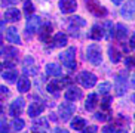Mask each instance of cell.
<instances>
[{"label": "cell", "instance_id": "25", "mask_svg": "<svg viewBox=\"0 0 135 133\" xmlns=\"http://www.w3.org/2000/svg\"><path fill=\"white\" fill-rule=\"evenodd\" d=\"M116 35L119 40H125L128 37V28L123 24H117L116 25Z\"/></svg>", "mask_w": 135, "mask_h": 133}, {"label": "cell", "instance_id": "43", "mask_svg": "<svg viewBox=\"0 0 135 133\" xmlns=\"http://www.w3.org/2000/svg\"><path fill=\"white\" fill-rule=\"evenodd\" d=\"M13 65H15L13 61H6V62L3 64V66H8V68H13Z\"/></svg>", "mask_w": 135, "mask_h": 133}, {"label": "cell", "instance_id": "17", "mask_svg": "<svg viewBox=\"0 0 135 133\" xmlns=\"http://www.w3.org/2000/svg\"><path fill=\"white\" fill-rule=\"evenodd\" d=\"M46 74L48 75H54V77H58V75L62 74V68H61L58 64H48L46 65Z\"/></svg>", "mask_w": 135, "mask_h": 133}, {"label": "cell", "instance_id": "14", "mask_svg": "<svg viewBox=\"0 0 135 133\" xmlns=\"http://www.w3.org/2000/svg\"><path fill=\"white\" fill-rule=\"evenodd\" d=\"M21 16H22L21 12L18 11V9H15V8H11V9H8V11L4 12V19L9 21V22H16V21H20Z\"/></svg>", "mask_w": 135, "mask_h": 133}, {"label": "cell", "instance_id": "54", "mask_svg": "<svg viewBox=\"0 0 135 133\" xmlns=\"http://www.w3.org/2000/svg\"><path fill=\"white\" fill-rule=\"evenodd\" d=\"M134 133H135V132H134Z\"/></svg>", "mask_w": 135, "mask_h": 133}, {"label": "cell", "instance_id": "22", "mask_svg": "<svg viewBox=\"0 0 135 133\" xmlns=\"http://www.w3.org/2000/svg\"><path fill=\"white\" fill-rule=\"evenodd\" d=\"M60 89H61V84H60V81H56V80H52L51 83H48V86H46V90H48L49 93L55 95V96H58Z\"/></svg>", "mask_w": 135, "mask_h": 133}, {"label": "cell", "instance_id": "26", "mask_svg": "<svg viewBox=\"0 0 135 133\" xmlns=\"http://www.w3.org/2000/svg\"><path fill=\"white\" fill-rule=\"evenodd\" d=\"M2 77H3V80H6L9 83H15L18 80V73L16 71H4Z\"/></svg>", "mask_w": 135, "mask_h": 133}, {"label": "cell", "instance_id": "32", "mask_svg": "<svg viewBox=\"0 0 135 133\" xmlns=\"http://www.w3.org/2000/svg\"><path fill=\"white\" fill-rule=\"evenodd\" d=\"M111 96H108V95H105L103 98V101H101V108H103L104 111H108L110 110V105H111Z\"/></svg>", "mask_w": 135, "mask_h": 133}, {"label": "cell", "instance_id": "37", "mask_svg": "<svg viewBox=\"0 0 135 133\" xmlns=\"http://www.w3.org/2000/svg\"><path fill=\"white\" fill-rule=\"evenodd\" d=\"M125 64H126L128 68H132V66H135V58H132V56L126 58V59H125Z\"/></svg>", "mask_w": 135, "mask_h": 133}, {"label": "cell", "instance_id": "23", "mask_svg": "<svg viewBox=\"0 0 135 133\" xmlns=\"http://www.w3.org/2000/svg\"><path fill=\"white\" fill-rule=\"evenodd\" d=\"M70 126H71V129H74V130H83L85 126H86V120L82 118V117H76V118H73V121Z\"/></svg>", "mask_w": 135, "mask_h": 133}, {"label": "cell", "instance_id": "11", "mask_svg": "<svg viewBox=\"0 0 135 133\" xmlns=\"http://www.w3.org/2000/svg\"><path fill=\"white\" fill-rule=\"evenodd\" d=\"M40 30H39V37L42 42H45V43H48L49 39H51V35H52V24L46 22V24H42L40 25Z\"/></svg>", "mask_w": 135, "mask_h": 133}, {"label": "cell", "instance_id": "19", "mask_svg": "<svg viewBox=\"0 0 135 133\" xmlns=\"http://www.w3.org/2000/svg\"><path fill=\"white\" fill-rule=\"evenodd\" d=\"M16 86H18V90H20L21 93H25V92H28V90H30L31 83H30V80H28L27 77H21V78H18Z\"/></svg>", "mask_w": 135, "mask_h": 133}, {"label": "cell", "instance_id": "44", "mask_svg": "<svg viewBox=\"0 0 135 133\" xmlns=\"http://www.w3.org/2000/svg\"><path fill=\"white\" fill-rule=\"evenodd\" d=\"M49 120H51V121H56V120H58V118H56V115H55V114H54V112H52L51 114V115H49Z\"/></svg>", "mask_w": 135, "mask_h": 133}, {"label": "cell", "instance_id": "31", "mask_svg": "<svg viewBox=\"0 0 135 133\" xmlns=\"http://www.w3.org/2000/svg\"><path fill=\"white\" fill-rule=\"evenodd\" d=\"M24 126H25V123H24V120H21V118H15V120L12 121V127H13L15 132L22 130V129H24Z\"/></svg>", "mask_w": 135, "mask_h": 133}, {"label": "cell", "instance_id": "24", "mask_svg": "<svg viewBox=\"0 0 135 133\" xmlns=\"http://www.w3.org/2000/svg\"><path fill=\"white\" fill-rule=\"evenodd\" d=\"M68 22H70V28H74L76 27V30H77V28L83 27L85 24H86V21H85L83 18H80V16H73V18L68 19Z\"/></svg>", "mask_w": 135, "mask_h": 133}, {"label": "cell", "instance_id": "10", "mask_svg": "<svg viewBox=\"0 0 135 133\" xmlns=\"http://www.w3.org/2000/svg\"><path fill=\"white\" fill-rule=\"evenodd\" d=\"M40 27V18L39 16H31L27 21V27H25V34L27 35H33L37 31V28Z\"/></svg>", "mask_w": 135, "mask_h": 133}, {"label": "cell", "instance_id": "6", "mask_svg": "<svg viewBox=\"0 0 135 133\" xmlns=\"http://www.w3.org/2000/svg\"><path fill=\"white\" fill-rule=\"evenodd\" d=\"M24 106H25V102L22 98H16L15 101L11 104V110H9V114L12 117H18L22 111H24Z\"/></svg>", "mask_w": 135, "mask_h": 133}, {"label": "cell", "instance_id": "33", "mask_svg": "<svg viewBox=\"0 0 135 133\" xmlns=\"http://www.w3.org/2000/svg\"><path fill=\"white\" fill-rule=\"evenodd\" d=\"M110 89H111V84L110 83H101L98 86V92H99V95H107L108 92H110Z\"/></svg>", "mask_w": 135, "mask_h": 133}, {"label": "cell", "instance_id": "48", "mask_svg": "<svg viewBox=\"0 0 135 133\" xmlns=\"http://www.w3.org/2000/svg\"><path fill=\"white\" fill-rule=\"evenodd\" d=\"M114 133H128V130H125V129H120V130H116Z\"/></svg>", "mask_w": 135, "mask_h": 133}, {"label": "cell", "instance_id": "35", "mask_svg": "<svg viewBox=\"0 0 135 133\" xmlns=\"http://www.w3.org/2000/svg\"><path fill=\"white\" fill-rule=\"evenodd\" d=\"M9 89L8 87H4V86H0V99H6L9 96Z\"/></svg>", "mask_w": 135, "mask_h": 133}, {"label": "cell", "instance_id": "49", "mask_svg": "<svg viewBox=\"0 0 135 133\" xmlns=\"http://www.w3.org/2000/svg\"><path fill=\"white\" fill-rule=\"evenodd\" d=\"M111 2H113V3H114V4H120V3H122V2H123V0H111Z\"/></svg>", "mask_w": 135, "mask_h": 133}, {"label": "cell", "instance_id": "1", "mask_svg": "<svg viewBox=\"0 0 135 133\" xmlns=\"http://www.w3.org/2000/svg\"><path fill=\"white\" fill-rule=\"evenodd\" d=\"M60 59L68 70H76V66H77V64H76V47H68L67 50H64L60 55Z\"/></svg>", "mask_w": 135, "mask_h": 133}, {"label": "cell", "instance_id": "46", "mask_svg": "<svg viewBox=\"0 0 135 133\" xmlns=\"http://www.w3.org/2000/svg\"><path fill=\"white\" fill-rule=\"evenodd\" d=\"M111 130H113L111 127H104V129H103V133H110Z\"/></svg>", "mask_w": 135, "mask_h": 133}, {"label": "cell", "instance_id": "5", "mask_svg": "<svg viewBox=\"0 0 135 133\" xmlns=\"http://www.w3.org/2000/svg\"><path fill=\"white\" fill-rule=\"evenodd\" d=\"M122 16L125 19H135V0H129L123 4L122 11H120Z\"/></svg>", "mask_w": 135, "mask_h": 133}, {"label": "cell", "instance_id": "7", "mask_svg": "<svg viewBox=\"0 0 135 133\" xmlns=\"http://www.w3.org/2000/svg\"><path fill=\"white\" fill-rule=\"evenodd\" d=\"M114 90H116V95H119V96H123V95L126 93L128 84H126V77H125L123 74H120V75H117V77H116Z\"/></svg>", "mask_w": 135, "mask_h": 133}, {"label": "cell", "instance_id": "18", "mask_svg": "<svg viewBox=\"0 0 135 133\" xmlns=\"http://www.w3.org/2000/svg\"><path fill=\"white\" fill-rule=\"evenodd\" d=\"M45 106L40 105V104H31V105H28V115L31 118H36L37 115H40V114L43 112Z\"/></svg>", "mask_w": 135, "mask_h": 133}, {"label": "cell", "instance_id": "34", "mask_svg": "<svg viewBox=\"0 0 135 133\" xmlns=\"http://www.w3.org/2000/svg\"><path fill=\"white\" fill-rule=\"evenodd\" d=\"M0 133H9V127H8L6 118H2V121H0Z\"/></svg>", "mask_w": 135, "mask_h": 133}, {"label": "cell", "instance_id": "42", "mask_svg": "<svg viewBox=\"0 0 135 133\" xmlns=\"http://www.w3.org/2000/svg\"><path fill=\"white\" fill-rule=\"evenodd\" d=\"M52 133H70L68 130H65V129H60V127H56V129H54V132Z\"/></svg>", "mask_w": 135, "mask_h": 133}, {"label": "cell", "instance_id": "13", "mask_svg": "<svg viewBox=\"0 0 135 133\" xmlns=\"http://www.w3.org/2000/svg\"><path fill=\"white\" fill-rule=\"evenodd\" d=\"M6 39H8V42H11L13 44H21V37L15 27H9L6 30Z\"/></svg>", "mask_w": 135, "mask_h": 133}, {"label": "cell", "instance_id": "39", "mask_svg": "<svg viewBox=\"0 0 135 133\" xmlns=\"http://www.w3.org/2000/svg\"><path fill=\"white\" fill-rule=\"evenodd\" d=\"M70 83H71V78L70 77H64L62 80L60 81V84H61V87H64V86H68Z\"/></svg>", "mask_w": 135, "mask_h": 133}, {"label": "cell", "instance_id": "30", "mask_svg": "<svg viewBox=\"0 0 135 133\" xmlns=\"http://www.w3.org/2000/svg\"><path fill=\"white\" fill-rule=\"evenodd\" d=\"M40 127H42V129H46V127H48V121H46L45 118L36 120V121H34V124H33V130H34V132H37Z\"/></svg>", "mask_w": 135, "mask_h": 133}, {"label": "cell", "instance_id": "2", "mask_svg": "<svg viewBox=\"0 0 135 133\" xmlns=\"http://www.w3.org/2000/svg\"><path fill=\"white\" fill-rule=\"evenodd\" d=\"M86 56L88 61L92 64V65H99L103 62V55H101V49H99L97 44H89L86 49Z\"/></svg>", "mask_w": 135, "mask_h": 133}, {"label": "cell", "instance_id": "52", "mask_svg": "<svg viewBox=\"0 0 135 133\" xmlns=\"http://www.w3.org/2000/svg\"><path fill=\"white\" fill-rule=\"evenodd\" d=\"M132 99H134V102H135V95H134V98H132Z\"/></svg>", "mask_w": 135, "mask_h": 133}, {"label": "cell", "instance_id": "8", "mask_svg": "<svg viewBox=\"0 0 135 133\" xmlns=\"http://www.w3.org/2000/svg\"><path fill=\"white\" fill-rule=\"evenodd\" d=\"M58 6L62 13H71L77 9V2L76 0H60Z\"/></svg>", "mask_w": 135, "mask_h": 133}, {"label": "cell", "instance_id": "53", "mask_svg": "<svg viewBox=\"0 0 135 133\" xmlns=\"http://www.w3.org/2000/svg\"><path fill=\"white\" fill-rule=\"evenodd\" d=\"M134 118H135V115H134Z\"/></svg>", "mask_w": 135, "mask_h": 133}, {"label": "cell", "instance_id": "28", "mask_svg": "<svg viewBox=\"0 0 135 133\" xmlns=\"http://www.w3.org/2000/svg\"><path fill=\"white\" fill-rule=\"evenodd\" d=\"M108 56H110V61L113 64H117L120 61V53L117 52L116 47H108Z\"/></svg>", "mask_w": 135, "mask_h": 133}, {"label": "cell", "instance_id": "16", "mask_svg": "<svg viewBox=\"0 0 135 133\" xmlns=\"http://www.w3.org/2000/svg\"><path fill=\"white\" fill-rule=\"evenodd\" d=\"M67 44V35L64 33H56L54 35V42H52V46L55 47H64Z\"/></svg>", "mask_w": 135, "mask_h": 133}, {"label": "cell", "instance_id": "15", "mask_svg": "<svg viewBox=\"0 0 135 133\" xmlns=\"http://www.w3.org/2000/svg\"><path fill=\"white\" fill-rule=\"evenodd\" d=\"M97 104H98V95H97V93L88 95V99H86V102H85V110H86V111H92L97 106Z\"/></svg>", "mask_w": 135, "mask_h": 133}, {"label": "cell", "instance_id": "36", "mask_svg": "<svg viewBox=\"0 0 135 133\" xmlns=\"http://www.w3.org/2000/svg\"><path fill=\"white\" fill-rule=\"evenodd\" d=\"M107 118H110L108 114H104V112H97L95 114V120H98V121H105Z\"/></svg>", "mask_w": 135, "mask_h": 133}, {"label": "cell", "instance_id": "51", "mask_svg": "<svg viewBox=\"0 0 135 133\" xmlns=\"http://www.w3.org/2000/svg\"><path fill=\"white\" fill-rule=\"evenodd\" d=\"M2 68H3V64H0V71H2Z\"/></svg>", "mask_w": 135, "mask_h": 133}, {"label": "cell", "instance_id": "21", "mask_svg": "<svg viewBox=\"0 0 135 133\" xmlns=\"http://www.w3.org/2000/svg\"><path fill=\"white\" fill-rule=\"evenodd\" d=\"M103 28L99 27L98 24L97 25H94V27L91 28V33H89V37L91 39H94V40H101L103 39Z\"/></svg>", "mask_w": 135, "mask_h": 133}, {"label": "cell", "instance_id": "41", "mask_svg": "<svg viewBox=\"0 0 135 133\" xmlns=\"http://www.w3.org/2000/svg\"><path fill=\"white\" fill-rule=\"evenodd\" d=\"M27 65H33V58H31V56H27V58H25L24 66H27Z\"/></svg>", "mask_w": 135, "mask_h": 133}, {"label": "cell", "instance_id": "45", "mask_svg": "<svg viewBox=\"0 0 135 133\" xmlns=\"http://www.w3.org/2000/svg\"><path fill=\"white\" fill-rule=\"evenodd\" d=\"M131 47H132V49H135V34L132 35V39H131Z\"/></svg>", "mask_w": 135, "mask_h": 133}, {"label": "cell", "instance_id": "40", "mask_svg": "<svg viewBox=\"0 0 135 133\" xmlns=\"http://www.w3.org/2000/svg\"><path fill=\"white\" fill-rule=\"evenodd\" d=\"M18 2H21V0H3V2H2V6H3V8H6V6H9V4L18 3Z\"/></svg>", "mask_w": 135, "mask_h": 133}, {"label": "cell", "instance_id": "50", "mask_svg": "<svg viewBox=\"0 0 135 133\" xmlns=\"http://www.w3.org/2000/svg\"><path fill=\"white\" fill-rule=\"evenodd\" d=\"M2 114H3V106L0 105V115H2Z\"/></svg>", "mask_w": 135, "mask_h": 133}, {"label": "cell", "instance_id": "12", "mask_svg": "<svg viewBox=\"0 0 135 133\" xmlns=\"http://www.w3.org/2000/svg\"><path fill=\"white\" fill-rule=\"evenodd\" d=\"M82 90L79 89V87H76V86H73V87H70V89L65 92V99L67 101H70V102H76V101H79L80 98H82Z\"/></svg>", "mask_w": 135, "mask_h": 133}, {"label": "cell", "instance_id": "47", "mask_svg": "<svg viewBox=\"0 0 135 133\" xmlns=\"http://www.w3.org/2000/svg\"><path fill=\"white\" fill-rule=\"evenodd\" d=\"M131 83H132V86L135 87V73L132 74V77H131Z\"/></svg>", "mask_w": 135, "mask_h": 133}, {"label": "cell", "instance_id": "20", "mask_svg": "<svg viewBox=\"0 0 135 133\" xmlns=\"http://www.w3.org/2000/svg\"><path fill=\"white\" fill-rule=\"evenodd\" d=\"M2 56H4L6 59H12V58H16L18 55V50H16V47H11V46H4L2 49Z\"/></svg>", "mask_w": 135, "mask_h": 133}, {"label": "cell", "instance_id": "29", "mask_svg": "<svg viewBox=\"0 0 135 133\" xmlns=\"http://www.w3.org/2000/svg\"><path fill=\"white\" fill-rule=\"evenodd\" d=\"M33 12H34V4L31 3V0H25L24 2V13L27 15V18L33 15Z\"/></svg>", "mask_w": 135, "mask_h": 133}, {"label": "cell", "instance_id": "27", "mask_svg": "<svg viewBox=\"0 0 135 133\" xmlns=\"http://www.w3.org/2000/svg\"><path fill=\"white\" fill-rule=\"evenodd\" d=\"M104 30H105V37L107 39H113L114 37V24L111 21H107L104 24Z\"/></svg>", "mask_w": 135, "mask_h": 133}, {"label": "cell", "instance_id": "4", "mask_svg": "<svg viewBox=\"0 0 135 133\" xmlns=\"http://www.w3.org/2000/svg\"><path fill=\"white\" fill-rule=\"evenodd\" d=\"M86 8L89 12H92L95 16H105L107 15V9L101 6L97 0H86Z\"/></svg>", "mask_w": 135, "mask_h": 133}, {"label": "cell", "instance_id": "3", "mask_svg": "<svg viewBox=\"0 0 135 133\" xmlns=\"http://www.w3.org/2000/svg\"><path fill=\"white\" fill-rule=\"evenodd\" d=\"M77 80H79V83L83 87H94L95 83H97L95 74H92V73H89V71H82V73L79 74V77H77Z\"/></svg>", "mask_w": 135, "mask_h": 133}, {"label": "cell", "instance_id": "9", "mask_svg": "<svg viewBox=\"0 0 135 133\" xmlns=\"http://www.w3.org/2000/svg\"><path fill=\"white\" fill-rule=\"evenodd\" d=\"M58 110H60V115L64 121H67L70 118L73 117V112H74V106L71 104H61L58 106Z\"/></svg>", "mask_w": 135, "mask_h": 133}, {"label": "cell", "instance_id": "38", "mask_svg": "<svg viewBox=\"0 0 135 133\" xmlns=\"http://www.w3.org/2000/svg\"><path fill=\"white\" fill-rule=\"evenodd\" d=\"M97 132H98V127L97 126H89L88 129L83 130V133H97Z\"/></svg>", "mask_w": 135, "mask_h": 133}]
</instances>
